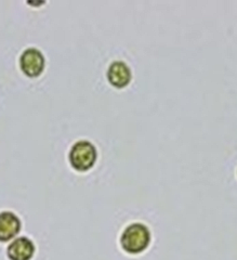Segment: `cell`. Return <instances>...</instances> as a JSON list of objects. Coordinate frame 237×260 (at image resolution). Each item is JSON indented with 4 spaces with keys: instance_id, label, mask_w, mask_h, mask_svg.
Wrapping results in <instances>:
<instances>
[{
    "instance_id": "obj_2",
    "label": "cell",
    "mask_w": 237,
    "mask_h": 260,
    "mask_svg": "<svg viewBox=\"0 0 237 260\" xmlns=\"http://www.w3.org/2000/svg\"><path fill=\"white\" fill-rule=\"evenodd\" d=\"M97 158V152L95 146L87 140L76 142L72 146L69 154V160L71 166L77 172H88L91 169Z\"/></svg>"
},
{
    "instance_id": "obj_3",
    "label": "cell",
    "mask_w": 237,
    "mask_h": 260,
    "mask_svg": "<svg viewBox=\"0 0 237 260\" xmlns=\"http://www.w3.org/2000/svg\"><path fill=\"white\" fill-rule=\"evenodd\" d=\"M45 65V56L36 48H28L21 54L20 68L23 74L28 77H38L42 75Z\"/></svg>"
},
{
    "instance_id": "obj_5",
    "label": "cell",
    "mask_w": 237,
    "mask_h": 260,
    "mask_svg": "<svg viewBox=\"0 0 237 260\" xmlns=\"http://www.w3.org/2000/svg\"><path fill=\"white\" fill-rule=\"evenodd\" d=\"M22 222L12 211L0 213V242H9L21 231Z\"/></svg>"
},
{
    "instance_id": "obj_6",
    "label": "cell",
    "mask_w": 237,
    "mask_h": 260,
    "mask_svg": "<svg viewBox=\"0 0 237 260\" xmlns=\"http://www.w3.org/2000/svg\"><path fill=\"white\" fill-rule=\"evenodd\" d=\"M131 70L122 61L113 62L108 70L109 83L117 89L127 87L131 81Z\"/></svg>"
},
{
    "instance_id": "obj_1",
    "label": "cell",
    "mask_w": 237,
    "mask_h": 260,
    "mask_svg": "<svg viewBox=\"0 0 237 260\" xmlns=\"http://www.w3.org/2000/svg\"><path fill=\"white\" fill-rule=\"evenodd\" d=\"M151 231L140 222L129 224L120 237V245L126 253L138 255L148 249L151 243Z\"/></svg>"
},
{
    "instance_id": "obj_4",
    "label": "cell",
    "mask_w": 237,
    "mask_h": 260,
    "mask_svg": "<svg viewBox=\"0 0 237 260\" xmlns=\"http://www.w3.org/2000/svg\"><path fill=\"white\" fill-rule=\"evenodd\" d=\"M35 251L34 242L26 237H20L9 244L7 256L9 260H31L35 256Z\"/></svg>"
}]
</instances>
